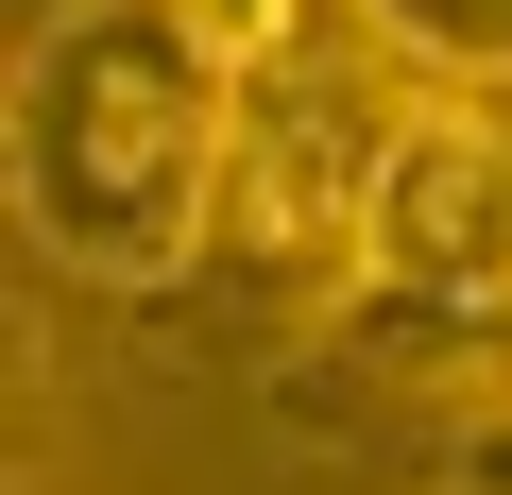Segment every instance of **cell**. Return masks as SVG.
I'll return each instance as SVG.
<instances>
[{
	"label": "cell",
	"mask_w": 512,
	"mask_h": 495,
	"mask_svg": "<svg viewBox=\"0 0 512 495\" xmlns=\"http://www.w3.org/2000/svg\"><path fill=\"white\" fill-rule=\"evenodd\" d=\"M188 35L256 86V69H274V52H308V0H188Z\"/></svg>",
	"instance_id": "obj_5"
},
{
	"label": "cell",
	"mask_w": 512,
	"mask_h": 495,
	"mask_svg": "<svg viewBox=\"0 0 512 495\" xmlns=\"http://www.w3.org/2000/svg\"><path fill=\"white\" fill-rule=\"evenodd\" d=\"M444 69L427 52H393L359 0L342 18H308V52H274L239 86V137H222V222H205V274H239V291H291V308H325L342 274H359V222H376V171H393V137H410V103H427Z\"/></svg>",
	"instance_id": "obj_3"
},
{
	"label": "cell",
	"mask_w": 512,
	"mask_h": 495,
	"mask_svg": "<svg viewBox=\"0 0 512 495\" xmlns=\"http://www.w3.org/2000/svg\"><path fill=\"white\" fill-rule=\"evenodd\" d=\"M325 359L393 376V393H495L512 410V86H427L359 274L325 291Z\"/></svg>",
	"instance_id": "obj_2"
},
{
	"label": "cell",
	"mask_w": 512,
	"mask_h": 495,
	"mask_svg": "<svg viewBox=\"0 0 512 495\" xmlns=\"http://www.w3.org/2000/svg\"><path fill=\"white\" fill-rule=\"evenodd\" d=\"M222 137H239V69L188 35V0H52L18 52V222L35 257L86 291H171L205 274L222 222Z\"/></svg>",
	"instance_id": "obj_1"
},
{
	"label": "cell",
	"mask_w": 512,
	"mask_h": 495,
	"mask_svg": "<svg viewBox=\"0 0 512 495\" xmlns=\"http://www.w3.org/2000/svg\"><path fill=\"white\" fill-rule=\"evenodd\" d=\"M393 52H427L444 86H512V0H359Z\"/></svg>",
	"instance_id": "obj_4"
}]
</instances>
